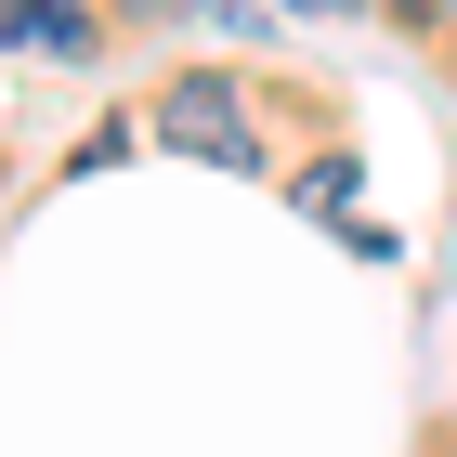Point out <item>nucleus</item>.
Wrapping results in <instances>:
<instances>
[{"instance_id":"f257e3e1","label":"nucleus","mask_w":457,"mask_h":457,"mask_svg":"<svg viewBox=\"0 0 457 457\" xmlns=\"http://www.w3.org/2000/svg\"><path fill=\"white\" fill-rule=\"evenodd\" d=\"M157 131H170L183 157H210V170H248V157H262V144H248V105H236V79H170Z\"/></svg>"},{"instance_id":"f03ea898","label":"nucleus","mask_w":457,"mask_h":457,"mask_svg":"<svg viewBox=\"0 0 457 457\" xmlns=\"http://www.w3.org/2000/svg\"><path fill=\"white\" fill-rule=\"evenodd\" d=\"M0 39H53V53H79V0H0Z\"/></svg>"},{"instance_id":"7ed1b4c3","label":"nucleus","mask_w":457,"mask_h":457,"mask_svg":"<svg viewBox=\"0 0 457 457\" xmlns=\"http://www.w3.org/2000/svg\"><path fill=\"white\" fill-rule=\"evenodd\" d=\"M392 13H405V27H431V13H445V0H392Z\"/></svg>"},{"instance_id":"20e7f679","label":"nucleus","mask_w":457,"mask_h":457,"mask_svg":"<svg viewBox=\"0 0 457 457\" xmlns=\"http://www.w3.org/2000/svg\"><path fill=\"white\" fill-rule=\"evenodd\" d=\"M118 13H183V0H118Z\"/></svg>"},{"instance_id":"39448f33","label":"nucleus","mask_w":457,"mask_h":457,"mask_svg":"<svg viewBox=\"0 0 457 457\" xmlns=\"http://www.w3.org/2000/svg\"><path fill=\"white\" fill-rule=\"evenodd\" d=\"M301 13H327V0H301Z\"/></svg>"},{"instance_id":"423d86ee","label":"nucleus","mask_w":457,"mask_h":457,"mask_svg":"<svg viewBox=\"0 0 457 457\" xmlns=\"http://www.w3.org/2000/svg\"><path fill=\"white\" fill-rule=\"evenodd\" d=\"M445 13H457V0H445Z\"/></svg>"}]
</instances>
